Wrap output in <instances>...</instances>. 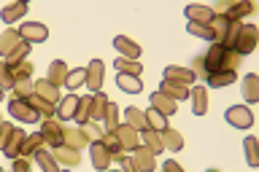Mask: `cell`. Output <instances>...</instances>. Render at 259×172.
Here are the masks:
<instances>
[{"label": "cell", "mask_w": 259, "mask_h": 172, "mask_svg": "<svg viewBox=\"0 0 259 172\" xmlns=\"http://www.w3.org/2000/svg\"><path fill=\"white\" fill-rule=\"evenodd\" d=\"M243 62V56H238L230 48L219 46V43H210L208 54H202V68H205V78L213 76V73H235V68Z\"/></svg>", "instance_id": "1"}, {"label": "cell", "mask_w": 259, "mask_h": 172, "mask_svg": "<svg viewBox=\"0 0 259 172\" xmlns=\"http://www.w3.org/2000/svg\"><path fill=\"white\" fill-rule=\"evenodd\" d=\"M256 48V27L254 24H240L238 35H235V43L230 51H235L238 56H246Z\"/></svg>", "instance_id": "2"}, {"label": "cell", "mask_w": 259, "mask_h": 172, "mask_svg": "<svg viewBox=\"0 0 259 172\" xmlns=\"http://www.w3.org/2000/svg\"><path fill=\"white\" fill-rule=\"evenodd\" d=\"M40 137L49 148H60L62 145V135H65V121L60 119H44V127H40Z\"/></svg>", "instance_id": "3"}, {"label": "cell", "mask_w": 259, "mask_h": 172, "mask_svg": "<svg viewBox=\"0 0 259 172\" xmlns=\"http://www.w3.org/2000/svg\"><path fill=\"white\" fill-rule=\"evenodd\" d=\"M8 110H11V116L16 121H22V124H35V121L40 119L35 108L27 102V100H22V97H14L11 94V100H8Z\"/></svg>", "instance_id": "4"}, {"label": "cell", "mask_w": 259, "mask_h": 172, "mask_svg": "<svg viewBox=\"0 0 259 172\" xmlns=\"http://www.w3.org/2000/svg\"><path fill=\"white\" fill-rule=\"evenodd\" d=\"M213 14L224 16V19H230V22H240L243 16L254 14V3H248V0H240V3H222Z\"/></svg>", "instance_id": "5"}, {"label": "cell", "mask_w": 259, "mask_h": 172, "mask_svg": "<svg viewBox=\"0 0 259 172\" xmlns=\"http://www.w3.org/2000/svg\"><path fill=\"white\" fill-rule=\"evenodd\" d=\"M224 119H227V124H232L235 129H251V124H254V113H251V108H246V105H232V108H227Z\"/></svg>", "instance_id": "6"}, {"label": "cell", "mask_w": 259, "mask_h": 172, "mask_svg": "<svg viewBox=\"0 0 259 172\" xmlns=\"http://www.w3.org/2000/svg\"><path fill=\"white\" fill-rule=\"evenodd\" d=\"M52 156H54L57 164L65 167V169H73V167H78V164H81V153H78L76 148H68V145L52 148Z\"/></svg>", "instance_id": "7"}, {"label": "cell", "mask_w": 259, "mask_h": 172, "mask_svg": "<svg viewBox=\"0 0 259 172\" xmlns=\"http://www.w3.org/2000/svg\"><path fill=\"white\" fill-rule=\"evenodd\" d=\"M19 35H22V40H27V43L32 46V43H44V40L49 38V30L38 22H24L19 27Z\"/></svg>", "instance_id": "8"}, {"label": "cell", "mask_w": 259, "mask_h": 172, "mask_svg": "<svg viewBox=\"0 0 259 172\" xmlns=\"http://www.w3.org/2000/svg\"><path fill=\"white\" fill-rule=\"evenodd\" d=\"M113 135H116V140L121 143V148H124V151H135L138 145H141V132L133 129L130 124H119Z\"/></svg>", "instance_id": "9"}, {"label": "cell", "mask_w": 259, "mask_h": 172, "mask_svg": "<svg viewBox=\"0 0 259 172\" xmlns=\"http://www.w3.org/2000/svg\"><path fill=\"white\" fill-rule=\"evenodd\" d=\"M103 73H105V65L100 62V60H92V62H89L87 65V81H84V84H87V89H89V92H100V86H103Z\"/></svg>", "instance_id": "10"}, {"label": "cell", "mask_w": 259, "mask_h": 172, "mask_svg": "<svg viewBox=\"0 0 259 172\" xmlns=\"http://www.w3.org/2000/svg\"><path fill=\"white\" fill-rule=\"evenodd\" d=\"M189 92H192V89L186 86V84H178V81H170V78H162V84H159V94L170 97L173 102L186 100V97H189Z\"/></svg>", "instance_id": "11"}, {"label": "cell", "mask_w": 259, "mask_h": 172, "mask_svg": "<svg viewBox=\"0 0 259 172\" xmlns=\"http://www.w3.org/2000/svg\"><path fill=\"white\" fill-rule=\"evenodd\" d=\"M133 161H135L138 172H154V169H157V156H154L146 145H138V148H135Z\"/></svg>", "instance_id": "12"}, {"label": "cell", "mask_w": 259, "mask_h": 172, "mask_svg": "<svg viewBox=\"0 0 259 172\" xmlns=\"http://www.w3.org/2000/svg\"><path fill=\"white\" fill-rule=\"evenodd\" d=\"M22 43H24V40H22V35H19V30L8 27L3 35H0V60H6V56L11 54L16 46H22Z\"/></svg>", "instance_id": "13"}, {"label": "cell", "mask_w": 259, "mask_h": 172, "mask_svg": "<svg viewBox=\"0 0 259 172\" xmlns=\"http://www.w3.org/2000/svg\"><path fill=\"white\" fill-rule=\"evenodd\" d=\"M230 19H224V16H219L213 14V19L208 22V27H210V35H213V40L210 43H219V46H224V38H227V32H230Z\"/></svg>", "instance_id": "14"}, {"label": "cell", "mask_w": 259, "mask_h": 172, "mask_svg": "<svg viewBox=\"0 0 259 172\" xmlns=\"http://www.w3.org/2000/svg\"><path fill=\"white\" fill-rule=\"evenodd\" d=\"M89 153H92V167L97 172H105L111 164V156H108V151H105V145L97 140V143H89Z\"/></svg>", "instance_id": "15"}, {"label": "cell", "mask_w": 259, "mask_h": 172, "mask_svg": "<svg viewBox=\"0 0 259 172\" xmlns=\"http://www.w3.org/2000/svg\"><path fill=\"white\" fill-rule=\"evenodd\" d=\"M62 145H68V148H87L89 140L84 137V132H81V127H65V135H62Z\"/></svg>", "instance_id": "16"}, {"label": "cell", "mask_w": 259, "mask_h": 172, "mask_svg": "<svg viewBox=\"0 0 259 172\" xmlns=\"http://www.w3.org/2000/svg\"><path fill=\"white\" fill-rule=\"evenodd\" d=\"M184 14L192 24H208L213 19V8H208V6H186Z\"/></svg>", "instance_id": "17"}, {"label": "cell", "mask_w": 259, "mask_h": 172, "mask_svg": "<svg viewBox=\"0 0 259 172\" xmlns=\"http://www.w3.org/2000/svg\"><path fill=\"white\" fill-rule=\"evenodd\" d=\"M192 100V113L194 116H205L208 113V89L205 86H194V92H189Z\"/></svg>", "instance_id": "18"}, {"label": "cell", "mask_w": 259, "mask_h": 172, "mask_svg": "<svg viewBox=\"0 0 259 172\" xmlns=\"http://www.w3.org/2000/svg\"><path fill=\"white\" fill-rule=\"evenodd\" d=\"M113 46L121 51L124 60H138V56H141V46H138L133 38H127V35H116L113 38Z\"/></svg>", "instance_id": "19"}, {"label": "cell", "mask_w": 259, "mask_h": 172, "mask_svg": "<svg viewBox=\"0 0 259 172\" xmlns=\"http://www.w3.org/2000/svg\"><path fill=\"white\" fill-rule=\"evenodd\" d=\"M24 137H27V135H24L22 132V129L19 127H14V132H11V137H8V143H6V148H3V153H6V156L8 159H19V153H22V143H24Z\"/></svg>", "instance_id": "20"}, {"label": "cell", "mask_w": 259, "mask_h": 172, "mask_svg": "<svg viewBox=\"0 0 259 172\" xmlns=\"http://www.w3.org/2000/svg\"><path fill=\"white\" fill-rule=\"evenodd\" d=\"M68 65H65L62 60H54L52 65H49V73H46V81L54 86H65V78H68Z\"/></svg>", "instance_id": "21"}, {"label": "cell", "mask_w": 259, "mask_h": 172, "mask_svg": "<svg viewBox=\"0 0 259 172\" xmlns=\"http://www.w3.org/2000/svg\"><path fill=\"white\" fill-rule=\"evenodd\" d=\"M100 143L105 145V151H108L111 161H121V159L127 156V153H124V148H121V143L116 140V135H113V132H105V135L100 137Z\"/></svg>", "instance_id": "22"}, {"label": "cell", "mask_w": 259, "mask_h": 172, "mask_svg": "<svg viewBox=\"0 0 259 172\" xmlns=\"http://www.w3.org/2000/svg\"><path fill=\"white\" fill-rule=\"evenodd\" d=\"M78 100H81V97H76V94H68L65 100L57 102V116H60V121H70L73 116H76Z\"/></svg>", "instance_id": "23"}, {"label": "cell", "mask_w": 259, "mask_h": 172, "mask_svg": "<svg viewBox=\"0 0 259 172\" xmlns=\"http://www.w3.org/2000/svg\"><path fill=\"white\" fill-rule=\"evenodd\" d=\"M35 94L40 97V100H46V102H52V105H57L62 100L60 97V86H54V84H49V81L44 78V81H38L35 84Z\"/></svg>", "instance_id": "24"}, {"label": "cell", "mask_w": 259, "mask_h": 172, "mask_svg": "<svg viewBox=\"0 0 259 172\" xmlns=\"http://www.w3.org/2000/svg\"><path fill=\"white\" fill-rule=\"evenodd\" d=\"M243 100L248 105L259 102V76H254V73L243 78Z\"/></svg>", "instance_id": "25"}, {"label": "cell", "mask_w": 259, "mask_h": 172, "mask_svg": "<svg viewBox=\"0 0 259 172\" xmlns=\"http://www.w3.org/2000/svg\"><path fill=\"white\" fill-rule=\"evenodd\" d=\"M103 129L105 132H116V127H119V105L116 102H105V108H103Z\"/></svg>", "instance_id": "26"}, {"label": "cell", "mask_w": 259, "mask_h": 172, "mask_svg": "<svg viewBox=\"0 0 259 172\" xmlns=\"http://www.w3.org/2000/svg\"><path fill=\"white\" fill-rule=\"evenodd\" d=\"M151 108L154 110H159L162 116H176V102L170 100V97H165V94H159V92H154L151 94Z\"/></svg>", "instance_id": "27"}, {"label": "cell", "mask_w": 259, "mask_h": 172, "mask_svg": "<svg viewBox=\"0 0 259 172\" xmlns=\"http://www.w3.org/2000/svg\"><path fill=\"white\" fill-rule=\"evenodd\" d=\"M92 105H95V97H81L78 100V108H76V116H73V121H78L81 124H87V121H92Z\"/></svg>", "instance_id": "28"}, {"label": "cell", "mask_w": 259, "mask_h": 172, "mask_svg": "<svg viewBox=\"0 0 259 172\" xmlns=\"http://www.w3.org/2000/svg\"><path fill=\"white\" fill-rule=\"evenodd\" d=\"M27 102L32 105V108H35V113H38V116H44V119H57V105L46 102V100H40L38 94L27 97Z\"/></svg>", "instance_id": "29"}, {"label": "cell", "mask_w": 259, "mask_h": 172, "mask_svg": "<svg viewBox=\"0 0 259 172\" xmlns=\"http://www.w3.org/2000/svg\"><path fill=\"white\" fill-rule=\"evenodd\" d=\"M143 116H146V127L154 129V132H165V129H170V127H167V116H162L159 110L149 108V110L143 113Z\"/></svg>", "instance_id": "30"}, {"label": "cell", "mask_w": 259, "mask_h": 172, "mask_svg": "<svg viewBox=\"0 0 259 172\" xmlns=\"http://www.w3.org/2000/svg\"><path fill=\"white\" fill-rule=\"evenodd\" d=\"M165 78L170 81H178V84H194V73L192 70H186V68H173V65H167L165 68Z\"/></svg>", "instance_id": "31"}, {"label": "cell", "mask_w": 259, "mask_h": 172, "mask_svg": "<svg viewBox=\"0 0 259 172\" xmlns=\"http://www.w3.org/2000/svg\"><path fill=\"white\" fill-rule=\"evenodd\" d=\"M27 14V3H11V6H6L3 11H0V16H3V22H8V24H14V22H19L22 16Z\"/></svg>", "instance_id": "32"}, {"label": "cell", "mask_w": 259, "mask_h": 172, "mask_svg": "<svg viewBox=\"0 0 259 172\" xmlns=\"http://www.w3.org/2000/svg\"><path fill=\"white\" fill-rule=\"evenodd\" d=\"M113 68H116L121 76H141L143 65H138V60H124V56H119V60H113Z\"/></svg>", "instance_id": "33"}, {"label": "cell", "mask_w": 259, "mask_h": 172, "mask_svg": "<svg viewBox=\"0 0 259 172\" xmlns=\"http://www.w3.org/2000/svg\"><path fill=\"white\" fill-rule=\"evenodd\" d=\"M235 78H238V73H213V76H208L205 78V84L210 89H224V86H232L235 84Z\"/></svg>", "instance_id": "34"}, {"label": "cell", "mask_w": 259, "mask_h": 172, "mask_svg": "<svg viewBox=\"0 0 259 172\" xmlns=\"http://www.w3.org/2000/svg\"><path fill=\"white\" fill-rule=\"evenodd\" d=\"M40 148H44V137H40V135H27V137H24V143H22V153H19V156H24V159L35 156Z\"/></svg>", "instance_id": "35"}, {"label": "cell", "mask_w": 259, "mask_h": 172, "mask_svg": "<svg viewBox=\"0 0 259 172\" xmlns=\"http://www.w3.org/2000/svg\"><path fill=\"white\" fill-rule=\"evenodd\" d=\"M124 124H130L133 129H138V132H146V129H149L146 127V116L138 108H127L124 110Z\"/></svg>", "instance_id": "36"}, {"label": "cell", "mask_w": 259, "mask_h": 172, "mask_svg": "<svg viewBox=\"0 0 259 172\" xmlns=\"http://www.w3.org/2000/svg\"><path fill=\"white\" fill-rule=\"evenodd\" d=\"M162 137V145H165L167 151H181L184 148V137L176 132V129H165V132H159Z\"/></svg>", "instance_id": "37"}, {"label": "cell", "mask_w": 259, "mask_h": 172, "mask_svg": "<svg viewBox=\"0 0 259 172\" xmlns=\"http://www.w3.org/2000/svg\"><path fill=\"white\" fill-rule=\"evenodd\" d=\"M243 148H246V161H248V167H259V140L256 137H246L243 140Z\"/></svg>", "instance_id": "38"}, {"label": "cell", "mask_w": 259, "mask_h": 172, "mask_svg": "<svg viewBox=\"0 0 259 172\" xmlns=\"http://www.w3.org/2000/svg\"><path fill=\"white\" fill-rule=\"evenodd\" d=\"M116 86L121 89V92H130V94H138V92H143V84L138 81L135 76H116Z\"/></svg>", "instance_id": "39"}, {"label": "cell", "mask_w": 259, "mask_h": 172, "mask_svg": "<svg viewBox=\"0 0 259 172\" xmlns=\"http://www.w3.org/2000/svg\"><path fill=\"white\" fill-rule=\"evenodd\" d=\"M35 161H38V167L44 169V172H60V169H62V167L54 161L52 151H44V148H40V151L35 153Z\"/></svg>", "instance_id": "40"}, {"label": "cell", "mask_w": 259, "mask_h": 172, "mask_svg": "<svg viewBox=\"0 0 259 172\" xmlns=\"http://www.w3.org/2000/svg\"><path fill=\"white\" fill-rule=\"evenodd\" d=\"M143 145H146V148H149V151L154 153V156L165 151V145H162V137H159V132H154V129H146V132H143Z\"/></svg>", "instance_id": "41"}, {"label": "cell", "mask_w": 259, "mask_h": 172, "mask_svg": "<svg viewBox=\"0 0 259 172\" xmlns=\"http://www.w3.org/2000/svg\"><path fill=\"white\" fill-rule=\"evenodd\" d=\"M35 94V81L32 78H24V81H16L14 84V97H22V100H27V97Z\"/></svg>", "instance_id": "42"}, {"label": "cell", "mask_w": 259, "mask_h": 172, "mask_svg": "<svg viewBox=\"0 0 259 172\" xmlns=\"http://www.w3.org/2000/svg\"><path fill=\"white\" fill-rule=\"evenodd\" d=\"M81 132H84V137H87L89 143H97L105 135V129L100 124H95V121H87V124H81Z\"/></svg>", "instance_id": "43"}, {"label": "cell", "mask_w": 259, "mask_h": 172, "mask_svg": "<svg viewBox=\"0 0 259 172\" xmlns=\"http://www.w3.org/2000/svg\"><path fill=\"white\" fill-rule=\"evenodd\" d=\"M8 68H11V78H14V84H16V81H24V78H32V65H30V62L8 65Z\"/></svg>", "instance_id": "44"}, {"label": "cell", "mask_w": 259, "mask_h": 172, "mask_svg": "<svg viewBox=\"0 0 259 172\" xmlns=\"http://www.w3.org/2000/svg\"><path fill=\"white\" fill-rule=\"evenodd\" d=\"M84 81H87V68H76V70L68 73L65 86H68V89H78V86H84Z\"/></svg>", "instance_id": "45"}, {"label": "cell", "mask_w": 259, "mask_h": 172, "mask_svg": "<svg viewBox=\"0 0 259 172\" xmlns=\"http://www.w3.org/2000/svg\"><path fill=\"white\" fill-rule=\"evenodd\" d=\"M186 32H192V35H197V38H202V40H213V35H210V27L208 24H186Z\"/></svg>", "instance_id": "46"}, {"label": "cell", "mask_w": 259, "mask_h": 172, "mask_svg": "<svg viewBox=\"0 0 259 172\" xmlns=\"http://www.w3.org/2000/svg\"><path fill=\"white\" fill-rule=\"evenodd\" d=\"M6 86H14V78H11V68H8L6 60H0V89Z\"/></svg>", "instance_id": "47"}, {"label": "cell", "mask_w": 259, "mask_h": 172, "mask_svg": "<svg viewBox=\"0 0 259 172\" xmlns=\"http://www.w3.org/2000/svg\"><path fill=\"white\" fill-rule=\"evenodd\" d=\"M11 132H14V124L3 121V124H0V151L6 148V143H8V137H11Z\"/></svg>", "instance_id": "48"}, {"label": "cell", "mask_w": 259, "mask_h": 172, "mask_svg": "<svg viewBox=\"0 0 259 172\" xmlns=\"http://www.w3.org/2000/svg\"><path fill=\"white\" fill-rule=\"evenodd\" d=\"M11 172H30V161L24 159V156L14 159V169H11Z\"/></svg>", "instance_id": "49"}, {"label": "cell", "mask_w": 259, "mask_h": 172, "mask_svg": "<svg viewBox=\"0 0 259 172\" xmlns=\"http://www.w3.org/2000/svg\"><path fill=\"white\" fill-rule=\"evenodd\" d=\"M119 164H121V172H138V167H135V161H133V159H127V156L121 159Z\"/></svg>", "instance_id": "50"}, {"label": "cell", "mask_w": 259, "mask_h": 172, "mask_svg": "<svg viewBox=\"0 0 259 172\" xmlns=\"http://www.w3.org/2000/svg\"><path fill=\"white\" fill-rule=\"evenodd\" d=\"M162 172H184V169H181V164H176L173 159H167L165 164H162Z\"/></svg>", "instance_id": "51"}, {"label": "cell", "mask_w": 259, "mask_h": 172, "mask_svg": "<svg viewBox=\"0 0 259 172\" xmlns=\"http://www.w3.org/2000/svg\"><path fill=\"white\" fill-rule=\"evenodd\" d=\"M3 97H6V94H3V89H0V102H3Z\"/></svg>", "instance_id": "52"}, {"label": "cell", "mask_w": 259, "mask_h": 172, "mask_svg": "<svg viewBox=\"0 0 259 172\" xmlns=\"http://www.w3.org/2000/svg\"><path fill=\"white\" fill-rule=\"evenodd\" d=\"M60 172H70V169H65V167H62V169H60Z\"/></svg>", "instance_id": "53"}, {"label": "cell", "mask_w": 259, "mask_h": 172, "mask_svg": "<svg viewBox=\"0 0 259 172\" xmlns=\"http://www.w3.org/2000/svg\"><path fill=\"white\" fill-rule=\"evenodd\" d=\"M208 172H219V169H208Z\"/></svg>", "instance_id": "54"}, {"label": "cell", "mask_w": 259, "mask_h": 172, "mask_svg": "<svg viewBox=\"0 0 259 172\" xmlns=\"http://www.w3.org/2000/svg\"><path fill=\"white\" fill-rule=\"evenodd\" d=\"M0 124H3V119H0Z\"/></svg>", "instance_id": "55"}, {"label": "cell", "mask_w": 259, "mask_h": 172, "mask_svg": "<svg viewBox=\"0 0 259 172\" xmlns=\"http://www.w3.org/2000/svg\"><path fill=\"white\" fill-rule=\"evenodd\" d=\"M105 172H111V169H105Z\"/></svg>", "instance_id": "56"}, {"label": "cell", "mask_w": 259, "mask_h": 172, "mask_svg": "<svg viewBox=\"0 0 259 172\" xmlns=\"http://www.w3.org/2000/svg\"><path fill=\"white\" fill-rule=\"evenodd\" d=\"M0 172H3V169H0Z\"/></svg>", "instance_id": "57"}]
</instances>
